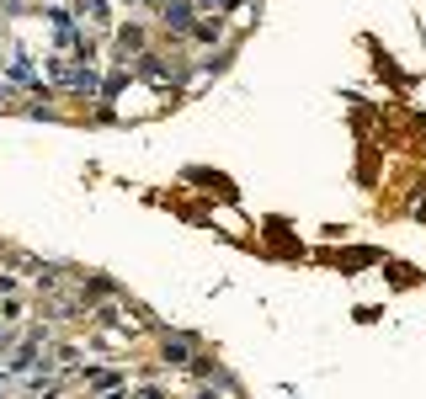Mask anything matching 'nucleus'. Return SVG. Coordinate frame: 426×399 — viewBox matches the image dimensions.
<instances>
[{
	"mask_svg": "<svg viewBox=\"0 0 426 399\" xmlns=\"http://www.w3.org/2000/svg\"><path fill=\"white\" fill-rule=\"evenodd\" d=\"M165 362H176V367L192 362V341H165Z\"/></svg>",
	"mask_w": 426,
	"mask_h": 399,
	"instance_id": "2",
	"label": "nucleus"
},
{
	"mask_svg": "<svg viewBox=\"0 0 426 399\" xmlns=\"http://www.w3.org/2000/svg\"><path fill=\"white\" fill-rule=\"evenodd\" d=\"M165 21H171L176 32H182V27H192V6H187V0H165Z\"/></svg>",
	"mask_w": 426,
	"mask_h": 399,
	"instance_id": "1",
	"label": "nucleus"
},
{
	"mask_svg": "<svg viewBox=\"0 0 426 399\" xmlns=\"http://www.w3.org/2000/svg\"><path fill=\"white\" fill-rule=\"evenodd\" d=\"M123 54H139V48H144V32H139V27H123Z\"/></svg>",
	"mask_w": 426,
	"mask_h": 399,
	"instance_id": "3",
	"label": "nucleus"
},
{
	"mask_svg": "<svg viewBox=\"0 0 426 399\" xmlns=\"http://www.w3.org/2000/svg\"><path fill=\"white\" fill-rule=\"evenodd\" d=\"M0 101H6V85H0Z\"/></svg>",
	"mask_w": 426,
	"mask_h": 399,
	"instance_id": "4",
	"label": "nucleus"
}]
</instances>
